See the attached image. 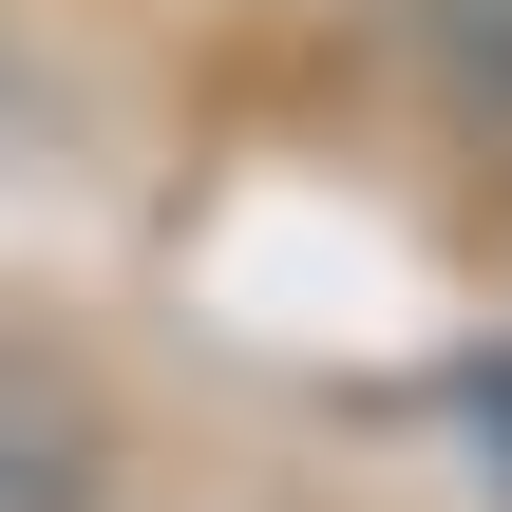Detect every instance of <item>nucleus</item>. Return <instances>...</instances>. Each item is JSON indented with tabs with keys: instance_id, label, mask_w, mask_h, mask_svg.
Here are the masks:
<instances>
[{
	"instance_id": "obj_1",
	"label": "nucleus",
	"mask_w": 512,
	"mask_h": 512,
	"mask_svg": "<svg viewBox=\"0 0 512 512\" xmlns=\"http://www.w3.org/2000/svg\"><path fill=\"white\" fill-rule=\"evenodd\" d=\"M114 475H133V437L95 399V361L0 323V512H114Z\"/></svg>"
},
{
	"instance_id": "obj_3",
	"label": "nucleus",
	"mask_w": 512,
	"mask_h": 512,
	"mask_svg": "<svg viewBox=\"0 0 512 512\" xmlns=\"http://www.w3.org/2000/svg\"><path fill=\"white\" fill-rule=\"evenodd\" d=\"M475 437H494V456H512V380H475Z\"/></svg>"
},
{
	"instance_id": "obj_2",
	"label": "nucleus",
	"mask_w": 512,
	"mask_h": 512,
	"mask_svg": "<svg viewBox=\"0 0 512 512\" xmlns=\"http://www.w3.org/2000/svg\"><path fill=\"white\" fill-rule=\"evenodd\" d=\"M399 57H418V95H437L456 133L512 152V0H399Z\"/></svg>"
}]
</instances>
